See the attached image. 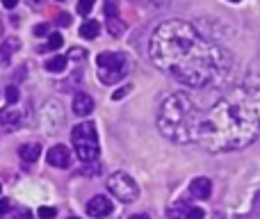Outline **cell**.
Here are the masks:
<instances>
[{
  "label": "cell",
  "instance_id": "cb8c5ba5",
  "mask_svg": "<svg viewBox=\"0 0 260 219\" xmlns=\"http://www.w3.org/2000/svg\"><path fill=\"white\" fill-rule=\"evenodd\" d=\"M57 25H64V27L71 25V14H59V16H57Z\"/></svg>",
  "mask_w": 260,
  "mask_h": 219
},
{
  "label": "cell",
  "instance_id": "9a60e30c",
  "mask_svg": "<svg viewBox=\"0 0 260 219\" xmlns=\"http://www.w3.org/2000/svg\"><path fill=\"white\" fill-rule=\"evenodd\" d=\"M69 64V57H64V55H55V57H50L48 62H46V69L53 73H62L64 69H67Z\"/></svg>",
  "mask_w": 260,
  "mask_h": 219
},
{
  "label": "cell",
  "instance_id": "9c48e42d",
  "mask_svg": "<svg viewBox=\"0 0 260 219\" xmlns=\"http://www.w3.org/2000/svg\"><path fill=\"white\" fill-rule=\"evenodd\" d=\"M73 112H76L78 116H89L91 112H94V101H91V96L85 94V91H78L76 99H73Z\"/></svg>",
  "mask_w": 260,
  "mask_h": 219
},
{
  "label": "cell",
  "instance_id": "ac0fdd59",
  "mask_svg": "<svg viewBox=\"0 0 260 219\" xmlns=\"http://www.w3.org/2000/svg\"><path fill=\"white\" fill-rule=\"evenodd\" d=\"M103 9H105V16H108V18L119 16V5H117V0H105Z\"/></svg>",
  "mask_w": 260,
  "mask_h": 219
},
{
  "label": "cell",
  "instance_id": "d6986e66",
  "mask_svg": "<svg viewBox=\"0 0 260 219\" xmlns=\"http://www.w3.org/2000/svg\"><path fill=\"white\" fill-rule=\"evenodd\" d=\"M91 9H94V0H80L78 3V14H82V16H87Z\"/></svg>",
  "mask_w": 260,
  "mask_h": 219
},
{
  "label": "cell",
  "instance_id": "f1b7e54d",
  "mask_svg": "<svg viewBox=\"0 0 260 219\" xmlns=\"http://www.w3.org/2000/svg\"><path fill=\"white\" fill-rule=\"evenodd\" d=\"M130 219H148V215H133Z\"/></svg>",
  "mask_w": 260,
  "mask_h": 219
},
{
  "label": "cell",
  "instance_id": "44dd1931",
  "mask_svg": "<svg viewBox=\"0 0 260 219\" xmlns=\"http://www.w3.org/2000/svg\"><path fill=\"white\" fill-rule=\"evenodd\" d=\"M203 217H206V212L201 208H187V212H185V219H203Z\"/></svg>",
  "mask_w": 260,
  "mask_h": 219
},
{
  "label": "cell",
  "instance_id": "83f0119b",
  "mask_svg": "<svg viewBox=\"0 0 260 219\" xmlns=\"http://www.w3.org/2000/svg\"><path fill=\"white\" fill-rule=\"evenodd\" d=\"M16 3H18V0H3V5L7 9H14V7H16Z\"/></svg>",
  "mask_w": 260,
  "mask_h": 219
},
{
  "label": "cell",
  "instance_id": "7a4b0ae2",
  "mask_svg": "<svg viewBox=\"0 0 260 219\" xmlns=\"http://www.w3.org/2000/svg\"><path fill=\"white\" fill-rule=\"evenodd\" d=\"M260 135V94L235 89L201 116L197 142L210 153L240 151Z\"/></svg>",
  "mask_w": 260,
  "mask_h": 219
},
{
  "label": "cell",
  "instance_id": "e0dca14e",
  "mask_svg": "<svg viewBox=\"0 0 260 219\" xmlns=\"http://www.w3.org/2000/svg\"><path fill=\"white\" fill-rule=\"evenodd\" d=\"M62 44H64V37L55 32V35L48 37V44H46V48H48V50H57V48H62Z\"/></svg>",
  "mask_w": 260,
  "mask_h": 219
},
{
  "label": "cell",
  "instance_id": "7402d4cb",
  "mask_svg": "<svg viewBox=\"0 0 260 219\" xmlns=\"http://www.w3.org/2000/svg\"><path fill=\"white\" fill-rule=\"evenodd\" d=\"M55 215H57V210H55V208H39V217L41 219H53Z\"/></svg>",
  "mask_w": 260,
  "mask_h": 219
},
{
  "label": "cell",
  "instance_id": "7c38bea8",
  "mask_svg": "<svg viewBox=\"0 0 260 219\" xmlns=\"http://www.w3.org/2000/svg\"><path fill=\"white\" fill-rule=\"evenodd\" d=\"M99 32H101V23L96 21V18H87L85 23L80 25V37L82 39H96L99 37Z\"/></svg>",
  "mask_w": 260,
  "mask_h": 219
},
{
  "label": "cell",
  "instance_id": "f546056e",
  "mask_svg": "<svg viewBox=\"0 0 260 219\" xmlns=\"http://www.w3.org/2000/svg\"><path fill=\"white\" fill-rule=\"evenodd\" d=\"M231 3H240V0H231Z\"/></svg>",
  "mask_w": 260,
  "mask_h": 219
},
{
  "label": "cell",
  "instance_id": "4fadbf2b",
  "mask_svg": "<svg viewBox=\"0 0 260 219\" xmlns=\"http://www.w3.org/2000/svg\"><path fill=\"white\" fill-rule=\"evenodd\" d=\"M18 155H21V160H25V162H37L41 155V146L39 144H23V146L18 148Z\"/></svg>",
  "mask_w": 260,
  "mask_h": 219
},
{
  "label": "cell",
  "instance_id": "1f68e13d",
  "mask_svg": "<svg viewBox=\"0 0 260 219\" xmlns=\"http://www.w3.org/2000/svg\"><path fill=\"white\" fill-rule=\"evenodd\" d=\"M0 190H3V187H0Z\"/></svg>",
  "mask_w": 260,
  "mask_h": 219
},
{
  "label": "cell",
  "instance_id": "4dcf8cb0",
  "mask_svg": "<svg viewBox=\"0 0 260 219\" xmlns=\"http://www.w3.org/2000/svg\"><path fill=\"white\" fill-rule=\"evenodd\" d=\"M69 219H78V217H69Z\"/></svg>",
  "mask_w": 260,
  "mask_h": 219
},
{
  "label": "cell",
  "instance_id": "4316f807",
  "mask_svg": "<svg viewBox=\"0 0 260 219\" xmlns=\"http://www.w3.org/2000/svg\"><path fill=\"white\" fill-rule=\"evenodd\" d=\"M9 210V201L7 199H0V215H3V212H7Z\"/></svg>",
  "mask_w": 260,
  "mask_h": 219
},
{
  "label": "cell",
  "instance_id": "277c9868",
  "mask_svg": "<svg viewBox=\"0 0 260 219\" xmlns=\"http://www.w3.org/2000/svg\"><path fill=\"white\" fill-rule=\"evenodd\" d=\"M71 142H73V146H76V153L82 162L99 160V155H101L99 135H96V126L91 123V121H82V123L73 126Z\"/></svg>",
  "mask_w": 260,
  "mask_h": 219
},
{
  "label": "cell",
  "instance_id": "52a82bcc",
  "mask_svg": "<svg viewBox=\"0 0 260 219\" xmlns=\"http://www.w3.org/2000/svg\"><path fill=\"white\" fill-rule=\"evenodd\" d=\"M112 210H114V203L108 197H103V194H96V197H91L87 201V215L94 219H103L112 215Z\"/></svg>",
  "mask_w": 260,
  "mask_h": 219
},
{
  "label": "cell",
  "instance_id": "603a6c76",
  "mask_svg": "<svg viewBox=\"0 0 260 219\" xmlns=\"http://www.w3.org/2000/svg\"><path fill=\"white\" fill-rule=\"evenodd\" d=\"M130 89H133V87H130V85L121 87V89H119V91H114V94H112V99H114V101H121L123 96H128V91H130Z\"/></svg>",
  "mask_w": 260,
  "mask_h": 219
},
{
  "label": "cell",
  "instance_id": "d4e9b609",
  "mask_svg": "<svg viewBox=\"0 0 260 219\" xmlns=\"http://www.w3.org/2000/svg\"><path fill=\"white\" fill-rule=\"evenodd\" d=\"M85 50H80V48H71V57L73 59H85Z\"/></svg>",
  "mask_w": 260,
  "mask_h": 219
},
{
  "label": "cell",
  "instance_id": "484cf974",
  "mask_svg": "<svg viewBox=\"0 0 260 219\" xmlns=\"http://www.w3.org/2000/svg\"><path fill=\"white\" fill-rule=\"evenodd\" d=\"M46 32H48V25H46V23H41V25L35 27V35H37V37H44Z\"/></svg>",
  "mask_w": 260,
  "mask_h": 219
},
{
  "label": "cell",
  "instance_id": "3957f363",
  "mask_svg": "<svg viewBox=\"0 0 260 219\" xmlns=\"http://www.w3.org/2000/svg\"><path fill=\"white\" fill-rule=\"evenodd\" d=\"M201 112L187 94H171L165 99L157 112V128L167 139L178 144L197 142Z\"/></svg>",
  "mask_w": 260,
  "mask_h": 219
},
{
  "label": "cell",
  "instance_id": "30bf717a",
  "mask_svg": "<svg viewBox=\"0 0 260 219\" xmlns=\"http://www.w3.org/2000/svg\"><path fill=\"white\" fill-rule=\"evenodd\" d=\"M189 192H192V197H197V199H210V194H212L210 178H203V176L194 178L192 183H189Z\"/></svg>",
  "mask_w": 260,
  "mask_h": 219
},
{
  "label": "cell",
  "instance_id": "6da1fadb",
  "mask_svg": "<svg viewBox=\"0 0 260 219\" xmlns=\"http://www.w3.org/2000/svg\"><path fill=\"white\" fill-rule=\"evenodd\" d=\"M148 55L160 71L189 87H206L231 69L224 48L208 41L192 23L165 21L153 30Z\"/></svg>",
  "mask_w": 260,
  "mask_h": 219
},
{
  "label": "cell",
  "instance_id": "8992f818",
  "mask_svg": "<svg viewBox=\"0 0 260 219\" xmlns=\"http://www.w3.org/2000/svg\"><path fill=\"white\" fill-rule=\"evenodd\" d=\"M108 190H110L112 197H117L119 201H123V203H133V201H137V197H139L137 183L130 178L126 171H117V174L110 176L108 178Z\"/></svg>",
  "mask_w": 260,
  "mask_h": 219
},
{
  "label": "cell",
  "instance_id": "2e32d148",
  "mask_svg": "<svg viewBox=\"0 0 260 219\" xmlns=\"http://www.w3.org/2000/svg\"><path fill=\"white\" fill-rule=\"evenodd\" d=\"M108 30L112 37H119L121 32H126V23L119 21V16H112V18H108Z\"/></svg>",
  "mask_w": 260,
  "mask_h": 219
},
{
  "label": "cell",
  "instance_id": "ffe728a7",
  "mask_svg": "<svg viewBox=\"0 0 260 219\" xmlns=\"http://www.w3.org/2000/svg\"><path fill=\"white\" fill-rule=\"evenodd\" d=\"M18 96L21 94H18L16 87H7V89H5V99H7V103H16Z\"/></svg>",
  "mask_w": 260,
  "mask_h": 219
},
{
  "label": "cell",
  "instance_id": "5b68a950",
  "mask_svg": "<svg viewBox=\"0 0 260 219\" xmlns=\"http://www.w3.org/2000/svg\"><path fill=\"white\" fill-rule=\"evenodd\" d=\"M96 67H99V80L103 85H114L126 76V57L121 53L105 50L96 57Z\"/></svg>",
  "mask_w": 260,
  "mask_h": 219
},
{
  "label": "cell",
  "instance_id": "ba28073f",
  "mask_svg": "<svg viewBox=\"0 0 260 219\" xmlns=\"http://www.w3.org/2000/svg\"><path fill=\"white\" fill-rule=\"evenodd\" d=\"M46 160H48L50 167H57V169H67V167L71 165V151H69L64 144H55V146L48 151Z\"/></svg>",
  "mask_w": 260,
  "mask_h": 219
},
{
  "label": "cell",
  "instance_id": "8fae6325",
  "mask_svg": "<svg viewBox=\"0 0 260 219\" xmlns=\"http://www.w3.org/2000/svg\"><path fill=\"white\" fill-rule=\"evenodd\" d=\"M21 121H23V116H21V112L18 110H3L0 112V126H5L7 130H16L18 126H21Z\"/></svg>",
  "mask_w": 260,
  "mask_h": 219
},
{
  "label": "cell",
  "instance_id": "5bb4252c",
  "mask_svg": "<svg viewBox=\"0 0 260 219\" xmlns=\"http://www.w3.org/2000/svg\"><path fill=\"white\" fill-rule=\"evenodd\" d=\"M18 46H21V41L18 39H5L3 46H0V55H3V62H9V57H12L14 50H18Z\"/></svg>",
  "mask_w": 260,
  "mask_h": 219
}]
</instances>
